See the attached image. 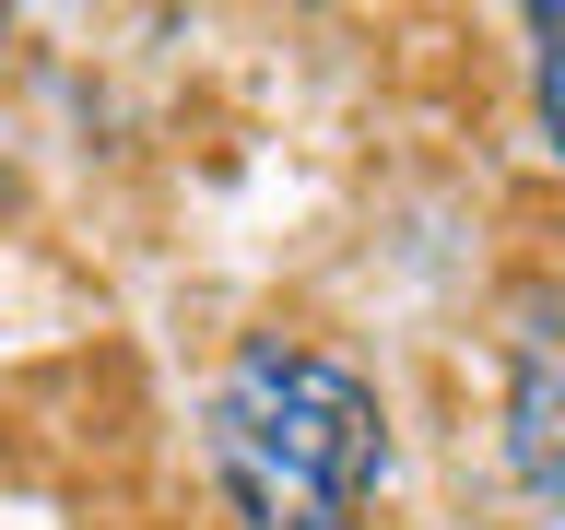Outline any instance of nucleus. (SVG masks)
<instances>
[{
	"label": "nucleus",
	"instance_id": "nucleus-2",
	"mask_svg": "<svg viewBox=\"0 0 565 530\" xmlns=\"http://www.w3.org/2000/svg\"><path fill=\"white\" fill-rule=\"evenodd\" d=\"M507 459L542 507H565V365L554 353H519V389H507Z\"/></svg>",
	"mask_w": 565,
	"mask_h": 530
},
{
	"label": "nucleus",
	"instance_id": "nucleus-3",
	"mask_svg": "<svg viewBox=\"0 0 565 530\" xmlns=\"http://www.w3.org/2000/svg\"><path fill=\"white\" fill-rule=\"evenodd\" d=\"M530 106H542V141L565 153V0L530 12Z\"/></svg>",
	"mask_w": 565,
	"mask_h": 530
},
{
	"label": "nucleus",
	"instance_id": "nucleus-1",
	"mask_svg": "<svg viewBox=\"0 0 565 530\" xmlns=\"http://www.w3.org/2000/svg\"><path fill=\"white\" fill-rule=\"evenodd\" d=\"M201 459L236 530H353L388 484V401L353 353L247 330L201 401Z\"/></svg>",
	"mask_w": 565,
	"mask_h": 530
},
{
	"label": "nucleus",
	"instance_id": "nucleus-4",
	"mask_svg": "<svg viewBox=\"0 0 565 530\" xmlns=\"http://www.w3.org/2000/svg\"><path fill=\"white\" fill-rule=\"evenodd\" d=\"M0 47H12V24H0Z\"/></svg>",
	"mask_w": 565,
	"mask_h": 530
}]
</instances>
